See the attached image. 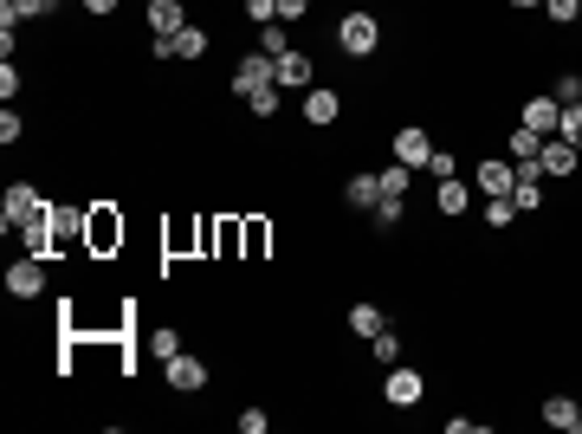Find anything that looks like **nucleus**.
<instances>
[{
  "label": "nucleus",
  "mask_w": 582,
  "mask_h": 434,
  "mask_svg": "<svg viewBox=\"0 0 582 434\" xmlns=\"http://www.w3.org/2000/svg\"><path fill=\"white\" fill-rule=\"evenodd\" d=\"M246 20H253V26H266V20H279V0H246Z\"/></svg>",
  "instance_id": "2f4dec72"
},
{
  "label": "nucleus",
  "mask_w": 582,
  "mask_h": 434,
  "mask_svg": "<svg viewBox=\"0 0 582 434\" xmlns=\"http://www.w3.org/2000/svg\"><path fill=\"white\" fill-rule=\"evenodd\" d=\"M434 208L447 214V221H460V214L473 208V188H466L460 175H447V182H440V195H434Z\"/></svg>",
  "instance_id": "f3484780"
},
{
  "label": "nucleus",
  "mask_w": 582,
  "mask_h": 434,
  "mask_svg": "<svg viewBox=\"0 0 582 434\" xmlns=\"http://www.w3.org/2000/svg\"><path fill=\"white\" fill-rule=\"evenodd\" d=\"M39 208H46V201H39V188H33V182H13V188H7V208H0V227H7V234H20V227L33 221Z\"/></svg>",
  "instance_id": "39448f33"
},
{
  "label": "nucleus",
  "mask_w": 582,
  "mask_h": 434,
  "mask_svg": "<svg viewBox=\"0 0 582 434\" xmlns=\"http://www.w3.org/2000/svg\"><path fill=\"white\" fill-rule=\"evenodd\" d=\"M0 98H7V104H13V98H20V65H13V59H7V65H0Z\"/></svg>",
  "instance_id": "473e14b6"
},
{
  "label": "nucleus",
  "mask_w": 582,
  "mask_h": 434,
  "mask_svg": "<svg viewBox=\"0 0 582 434\" xmlns=\"http://www.w3.org/2000/svg\"><path fill=\"white\" fill-rule=\"evenodd\" d=\"M557 104H582V72H563L557 78Z\"/></svg>",
  "instance_id": "7c9ffc66"
},
{
  "label": "nucleus",
  "mask_w": 582,
  "mask_h": 434,
  "mask_svg": "<svg viewBox=\"0 0 582 434\" xmlns=\"http://www.w3.org/2000/svg\"><path fill=\"white\" fill-rule=\"evenodd\" d=\"M427 175H440V182L460 175V156H453V149H434V156H427Z\"/></svg>",
  "instance_id": "c85d7f7f"
},
{
  "label": "nucleus",
  "mask_w": 582,
  "mask_h": 434,
  "mask_svg": "<svg viewBox=\"0 0 582 434\" xmlns=\"http://www.w3.org/2000/svg\"><path fill=\"white\" fill-rule=\"evenodd\" d=\"M337 117H343V98L330 85H311V91H304V124L324 130V124H337Z\"/></svg>",
  "instance_id": "f8f14e48"
},
{
  "label": "nucleus",
  "mask_w": 582,
  "mask_h": 434,
  "mask_svg": "<svg viewBox=\"0 0 582 434\" xmlns=\"http://www.w3.org/2000/svg\"><path fill=\"white\" fill-rule=\"evenodd\" d=\"M557 137L582 149V104H563V124H557Z\"/></svg>",
  "instance_id": "bb28decb"
},
{
  "label": "nucleus",
  "mask_w": 582,
  "mask_h": 434,
  "mask_svg": "<svg viewBox=\"0 0 582 434\" xmlns=\"http://www.w3.org/2000/svg\"><path fill=\"white\" fill-rule=\"evenodd\" d=\"M350 331H356V337H369V344H376V337L388 331V311H376V305H369V298H363V305H350Z\"/></svg>",
  "instance_id": "4be33fe9"
},
{
  "label": "nucleus",
  "mask_w": 582,
  "mask_h": 434,
  "mask_svg": "<svg viewBox=\"0 0 582 434\" xmlns=\"http://www.w3.org/2000/svg\"><path fill=\"white\" fill-rule=\"evenodd\" d=\"M259 52H266V59H285V52H291L285 20H266V26H259Z\"/></svg>",
  "instance_id": "393cba45"
},
{
  "label": "nucleus",
  "mask_w": 582,
  "mask_h": 434,
  "mask_svg": "<svg viewBox=\"0 0 582 434\" xmlns=\"http://www.w3.org/2000/svg\"><path fill=\"white\" fill-rule=\"evenodd\" d=\"M304 13H311V0H279V20H285V26H298Z\"/></svg>",
  "instance_id": "e433bc0d"
},
{
  "label": "nucleus",
  "mask_w": 582,
  "mask_h": 434,
  "mask_svg": "<svg viewBox=\"0 0 582 434\" xmlns=\"http://www.w3.org/2000/svg\"><path fill=\"white\" fill-rule=\"evenodd\" d=\"M376 46H382V20L369 7H350L337 20V52L343 59H376Z\"/></svg>",
  "instance_id": "f257e3e1"
},
{
  "label": "nucleus",
  "mask_w": 582,
  "mask_h": 434,
  "mask_svg": "<svg viewBox=\"0 0 582 434\" xmlns=\"http://www.w3.org/2000/svg\"><path fill=\"white\" fill-rule=\"evenodd\" d=\"M7 292H13V298H39V292H46V260H39V253L13 260V266H7Z\"/></svg>",
  "instance_id": "6e6552de"
},
{
  "label": "nucleus",
  "mask_w": 582,
  "mask_h": 434,
  "mask_svg": "<svg viewBox=\"0 0 582 434\" xmlns=\"http://www.w3.org/2000/svg\"><path fill=\"white\" fill-rule=\"evenodd\" d=\"M408 182H414V169H408V162H388V169H376L382 201H408Z\"/></svg>",
  "instance_id": "aec40b11"
},
{
  "label": "nucleus",
  "mask_w": 582,
  "mask_h": 434,
  "mask_svg": "<svg viewBox=\"0 0 582 434\" xmlns=\"http://www.w3.org/2000/svg\"><path fill=\"white\" fill-rule=\"evenodd\" d=\"M266 428H272L266 409H240V434H266Z\"/></svg>",
  "instance_id": "f704fd0d"
},
{
  "label": "nucleus",
  "mask_w": 582,
  "mask_h": 434,
  "mask_svg": "<svg viewBox=\"0 0 582 434\" xmlns=\"http://www.w3.org/2000/svg\"><path fill=\"white\" fill-rule=\"evenodd\" d=\"M253 117H279V85H266V91H253V98H240Z\"/></svg>",
  "instance_id": "a878e982"
},
{
  "label": "nucleus",
  "mask_w": 582,
  "mask_h": 434,
  "mask_svg": "<svg viewBox=\"0 0 582 434\" xmlns=\"http://www.w3.org/2000/svg\"><path fill=\"white\" fill-rule=\"evenodd\" d=\"M376 363H401V337H395V331L376 337Z\"/></svg>",
  "instance_id": "72a5a7b5"
},
{
  "label": "nucleus",
  "mask_w": 582,
  "mask_h": 434,
  "mask_svg": "<svg viewBox=\"0 0 582 434\" xmlns=\"http://www.w3.org/2000/svg\"><path fill=\"white\" fill-rule=\"evenodd\" d=\"M388 149H395V162H408V169H427V156H434V137H427V130L421 124H401L395 130V143H388Z\"/></svg>",
  "instance_id": "0eeeda50"
},
{
  "label": "nucleus",
  "mask_w": 582,
  "mask_h": 434,
  "mask_svg": "<svg viewBox=\"0 0 582 434\" xmlns=\"http://www.w3.org/2000/svg\"><path fill=\"white\" fill-rule=\"evenodd\" d=\"M421 396H427V376L414 370V363H395V370L382 376V402H388V409H414Z\"/></svg>",
  "instance_id": "20e7f679"
},
{
  "label": "nucleus",
  "mask_w": 582,
  "mask_h": 434,
  "mask_svg": "<svg viewBox=\"0 0 582 434\" xmlns=\"http://www.w3.org/2000/svg\"><path fill=\"white\" fill-rule=\"evenodd\" d=\"M20 137H26V117L7 111V117H0V143H20Z\"/></svg>",
  "instance_id": "c9c22d12"
},
{
  "label": "nucleus",
  "mask_w": 582,
  "mask_h": 434,
  "mask_svg": "<svg viewBox=\"0 0 582 434\" xmlns=\"http://www.w3.org/2000/svg\"><path fill=\"white\" fill-rule=\"evenodd\" d=\"M266 247H272V221L266 214H246L240 221V260H266Z\"/></svg>",
  "instance_id": "ddd939ff"
},
{
  "label": "nucleus",
  "mask_w": 582,
  "mask_h": 434,
  "mask_svg": "<svg viewBox=\"0 0 582 434\" xmlns=\"http://www.w3.org/2000/svg\"><path fill=\"white\" fill-rule=\"evenodd\" d=\"M117 247H123V214L110 208V201H97V208L85 214V253L91 260H110Z\"/></svg>",
  "instance_id": "f03ea898"
},
{
  "label": "nucleus",
  "mask_w": 582,
  "mask_h": 434,
  "mask_svg": "<svg viewBox=\"0 0 582 434\" xmlns=\"http://www.w3.org/2000/svg\"><path fill=\"white\" fill-rule=\"evenodd\" d=\"M544 422L563 428V434H582V402H576V396H550V402H544Z\"/></svg>",
  "instance_id": "a211bd4d"
},
{
  "label": "nucleus",
  "mask_w": 582,
  "mask_h": 434,
  "mask_svg": "<svg viewBox=\"0 0 582 434\" xmlns=\"http://www.w3.org/2000/svg\"><path fill=\"white\" fill-rule=\"evenodd\" d=\"M511 182H518L511 156H479V195H511Z\"/></svg>",
  "instance_id": "9d476101"
},
{
  "label": "nucleus",
  "mask_w": 582,
  "mask_h": 434,
  "mask_svg": "<svg viewBox=\"0 0 582 434\" xmlns=\"http://www.w3.org/2000/svg\"><path fill=\"white\" fill-rule=\"evenodd\" d=\"M544 13H550L557 26H576V20H582V0H544Z\"/></svg>",
  "instance_id": "cd10ccee"
},
{
  "label": "nucleus",
  "mask_w": 582,
  "mask_h": 434,
  "mask_svg": "<svg viewBox=\"0 0 582 434\" xmlns=\"http://www.w3.org/2000/svg\"><path fill=\"white\" fill-rule=\"evenodd\" d=\"M343 201H350L356 214H376V201H382L376 175H350V182H343Z\"/></svg>",
  "instance_id": "6ab92c4d"
},
{
  "label": "nucleus",
  "mask_w": 582,
  "mask_h": 434,
  "mask_svg": "<svg viewBox=\"0 0 582 434\" xmlns=\"http://www.w3.org/2000/svg\"><path fill=\"white\" fill-rule=\"evenodd\" d=\"M207 46H214V39H207V26H182V33H169V39H156V52H162V59H201V52Z\"/></svg>",
  "instance_id": "1a4fd4ad"
},
{
  "label": "nucleus",
  "mask_w": 582,
  "mask_h": 434,
  "mask_svg": "<svg viewBox=\"0 0 582 434\" xmlns=\"http://www.w3.org/2000/svg\"><path fill=\"white\" fill-rule=\"evenodd\" d=\"M143 20H149V33H156V39H169V33H182V26H188V0H149Z\"/></svg>",
  "instance_id": "9b49d317"
},
{
  "label": "nucleus",
  "mask_w": 582,
  "mask_h": 434,
  "mask_svg": "<svg viewBox=\"0 0 582 434\" xmlns=\"http://www.w3.org/2000/svg\"><path fill=\"white\" fill-rule=\"evenodd\" d=\"M266 85H279V59H266V52L253 46L233 65V98H253V91H266Z\"/></svg>",
  "instance_id": "7ed1b4c3"
},
{
  "label": "nucleus",
  "mask_w": 582,
  "mask_h": 434,
  "mask_svg": "<svg viewBox=\"0 0 582 434\" xmlns=\"http://www.w3.org/2000/svg\"><path fill=\"white\" fill-rule=\"evenodd\" d=\"M311 78H317V65L304 59V52H285V59H279V85H291V91H311Z\"/></svg>",
  "instance_id": "412c9836"
},
{
  "label": "nucleus",
  "mask_w": 582,
  "mask_h": 434,
  "mask_svg": "<svg viewBox=\"0 0 582 434\" xmlns=\"http://www.w3.org/2000/svg\"><path fill=\"white\" fill-rule=\"evenodd\" d=\"M544 175H576V162H582V149L576 143H563V137H544Z\"/></svg>",
  "instance_id": "2eb2a0df"
},
{
  "label": "nucleus",
  "mask_w": 582,
  "mask_h": 434,
  "mask_svg": "<svg viewBox=\"0 0 582 434\" xmlns=\"http://www.w3.org/2000/svg\"><path fill=\"white\" fill-rule=\"evenodd\" d=\"M214 253L220 260H240V221L233 214H214Z\"/></svg>",
  "instance_id": "5701e85b"
},
{
  "label": "nucleus",
  "mask_w": 582,
  "mask_h": 434,
  "mask_svg": "<svg viewBox=\"0 0 582 434\" xmlns=\"http://www.w3.org/2000/svg\"><path fill=\"white\" fill-rule=\"evenodd\" d=\"M557 124H563V104H557V98H531V104H524V130H537V137H557Z\"/></svg>",
  "instance_id": "4468645a"
},
{
  "label": "nucleus",
  "mask_w": 582,
  "mask_h": 434,
  "mask_svg": "<svg viewBox=\"0 0 582 434\" xmlns=\"http://www.w3.org/2000/svg\"><path fill=\"white\" fill-rule=\"evenodd\" d=\"M149 357H156V363L182 357V331H175V324H156V331H149Z\"/></svg>",
  "instance_id": "b1692460"
},
{
  "label": "nucleus",
  "mask_w": 582,
  "mask_h": 434,
  "mask_svg": "<svg viewBox=\"0 0 582 434\" xmlns=\"http://www.w3.org/2000/svg\"><path fill=\"white\" fill-rule=\"evenodd\" d=\"M511 7H544V0H511Z\"/></svg>",
  "instance_id": "ea45409f"
},
{
  "label": "nucleus",
  "mask_w": 582,
  "mask_h": 434,
  "mask_svg": "<svg viewBox=\"0 0 582 434\" xmlns=\"http://www.w3.org/2000/svg\"><path fill=\"white\" fill-rule=\"evenodd\" d=\"M162 376H169L175 396H201V389H207V363H201V357H188V350L162 363Z\"/></svg>",
  "instance_id": "423d86ee"
},
{
  "label": "nucleus",
  "mask_w": 582,
  "mask_h": 434,
  "mask_svg": "<svg viewBox=\"0 0 582 434\" xmlns=\"http://www.w3.org/2000/svg\"><path fill=\"white\" fill-rule=\"evenodd\" d=\"M401 214H408V201H376V227H382V234L401 227Z\"/></svg>",
  "instance_id": "c756f323"
},
{
  "label": "nucleus",
  "mask_w": 582,
  "mask_h": 434,
  "mask_svg": "<svg viewBox=\"0 0 582 434\" xmlns=\"http://www.w3.org/2000/svg\"><path fill=\"white\" fill-rule=\"evenodd\" d=\"M26 20H46V13H59V0H20Z\"/></svg>",
  "instance_id": "4c0bfd02"
},
{
  "label": "nucleus",
  "mask_w": 582,
  "mask_h": 434,
  "mask_svg": "<svg viewBox=\"0 0 582 434\" xmlns=\"http://www.w3.org/2000/svg\"><path fill=\"white\" fill-rule=\"evenodd\" d=\"M85 13H97V20H104V13H117V0H85Z\"/></svg>",
  "instance_id": "58836bf2"
},
{
  "label": "nucleus",
  "mask_w": 582,
  "mask_h": 434,
  "mask_svg": "<svg viewBox=\"0 0 582 434\" xmlns=\"http://www.w3.org/2000/svg\"><path fill=\"white\" fill-rule=\"evenodd\" d=\"M505 156L518 162V169H537V156H544V137L518 124V130H511V137H505Z\"/></svg>",
  "instance_id": "dca6fc26"
}]
</instances>
